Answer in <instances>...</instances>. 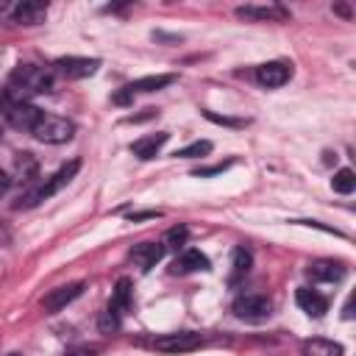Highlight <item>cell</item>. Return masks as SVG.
Masks as SVG:
<instances>
[{"label":"cell","mask_w":356,"mask_h":356,"mask_svg":"<svg viewBox=\"0 0 356 356\" xmlns=\"http://www.w3.org/2000/svg\"><path fill=\"white\" fill-rule=\"evenodd\" d=\"M53 89V70L36 67V64H17L8 75V100L11 103H28L33 95H44Z\"/></svg>","instance_id":"cell-1"},{"label":"cell","mask_w":356,"mask_h":356,"mask_svg":"<svg viewBox=\"0 0 356 356\" xmlns=\"http://www.w3.org/2000/svg\"><path fill=\"white\" fill-rule=\"evenodd\" d=\"M81 170V161L75 159V161H70V164H64L58 172H53L47 181H42V184H36V186H31L28 192H22L19 195V200L14 203V209H33V206H39L42 200H47V197H53L61 186H67L72 178H75V172Z\"/></svg>","instance_id":"cell-2"},{"label":"cell","mask_w":356,"mask_h":356,"mask_svg":"<svg viewBox=\"0 0 356 356\" xmlns=\"http://www.w3.org/2000/svg\"><path fill=\"white\" fill-rule=\"evenodd\" d=\"M31 134H33L39 142H44V145H61V142H70V139L75 136V125H72L67 117L42 114Z\"/></svg>","instance_id":"cell-3"},{"label":"cell","mask_w":356,"mask_h":356,"mask_svg":"<svg viewBox=\"0 0 356 356\" xmlns=\"http://www.w3.org/2000/svg\"><path fill=\"white\" fill-rule=\"evenodd\" d=\"M234 317L236 320H245V323H264L270 314H273V303L270 298L264 295H239L231 306Z\"/></svg>","instance_id":"cell-4"},{"label":"cell","mask_w":356,"mask_h":356,"mask_svg":"<svg viewBox=\"0 0 356 356\" xmlns=\"http://www.w3.org/2000/svg\"><path fill=\"white\" fill-rule=\"evenodd\" d=\"M203 345V334L197 331H178V334H164L153 339V348L159 353H189Z\"/></svg>","instance_id":"cell-5"},{"label":"cell","mask_w":356,"mask_h":356,"mask_svg":"<svg viewBox=\"0 0 356 356\" xmlns=\"http://www.w3.org/2000/svg\"><path fill=\"white\" fill-rule=\"evenodd\" d=\"M245 22H286L289 11L281 6H239L234 11Z\"/></svg>","instance_id":"cell-6"},{"label":"cell","mask_w":356,"mask_h":356,"mask_svg":"<svg viewBox=\"0 0 356 356\" xmlns=\"http://www.w3.org/2000/svg\"><path fill=\"white\" fill-rule=\"evenodd\" d=\"M53 67H56V72H61L64 78L75 81V78H89V75H95V72H97V67H100V61H97V58L67 56V58H58Z\"/></svg>","instance_id":"cell-7"},{"label":"cell","mask_w":356,"mask_h":356,"mask_svg":"<svg viewBox=\"0 0 356 356\" xmlns=\"http://www.w3.org/2000/svg\"><path fill=\"white\" fill-rule=\"evenodd\" d=\"M6 120L14 125V128H19V131H33V125L39 122V117L44 114V111H39L33 103H11L8 100V106H6Z\"/></svg>","instance_id":"cell-8"},{"label":"cell","mask_w":356,"mask_h":356,"mask_svg":"<svg viewBox=\"0 0 356 356\" xmlns=\"http://www.w3.org/2000/svg\"><path fill=\"white\" fill-rule=\"evenodd\" d=\"M81 292H83V281H72V284L56 286V289H50V292L42 298V309H44V312H61V309H64L67 303H72Z\"/></svg>","instance_id":"cell-9"},{"label":"cell","mask_w":356,"mask_h":356,"mask_svg":"<svg viewBox=\"0 0 356 356\" xmlns=\"http://www.w3.org/2000/svg\"><path fill=\"white\" fill-rule=\"evenodd\" d=\"M292 78V67L286 61H267L256 70V81L267 89H278Z\"/></svg>","instance_id":"cell-10"},{"label":"cell","mask_w":356,"mask_h":356,"mask_svg":"<svg viewBox=\"0 0 356 356\" xmlns=\"http://www.w3.org/2000/svg\"><path fill=\"white\" fill-rule=\"evenodd\" d=\"M197 270H211V261H209L206 253H200V250H195V248L181 250V256H178V259L172 261V267H170L172 275H186V273H197Z\"/></svg>","instance_id":"cell-11"},{"label":"cell","mask_w":356,"mask_h":356,"mask_svg":"<svg viewBox=\"0 0 356 356\" xmlns=\"http://www.w3.org/2000/svg\"><path fill=\"white\" fill-rule=\"evenodd\" d=\"M44 17H47V6L39 3V0H22V3L11 11V22L28 25V28H31V25H42Z\"/></svg>","instance_id":"cell-12"},{"label":"cell","mask_w":356,"mask_h":356,"mask_svg":"<svg viewBox=\"0 0 356 356\" xmlns=\"http://www.w3.org/2000/svg\"><path fill=\"white\" fill-rule=\"evenodd\" d=\"M306 273H309L312 281H320V284H334V281H342L345 278V267L339 261H331V259L312 261Z\"/></svg>","instance_id":"cell-13"},{"label":"cell","mask_w":356,"mask_h":356,"mask_svg":"<svg viewBox=\"0 0 356 356\" xmlns=\"http://www.w3.org/2000/svg\"><path fill=\"white\" fill-rule=\"evenodd\" d=\"M167 139H170V134H167V131H159V134L142 136V139H136V142L131 145V153H134L136 159H142V161L156 159V156H159V150L167 145Z\"/></svg>","instance_id":"cell-14"},{"label":"cell","mask_w":356,"mask_h":356,"mask_svg":"<svg viewBox=\"0 0 356 356\" xmlns=\"http://www.w3.org/2000/svg\"><path fill=\"white\" fill-rule=\"evenodd\" d=\"M295 300H298V306H300L309 317H323V314L328 312V300H325L320 292L309 289V286H300V289L295 292Z\"/></svg>","instance_id":"cell-15"},{"label":"cell","mask_w":356,"mask_h":356,"mask_svg":"<svg viewBox=\"0 0 356 356\" xmlns=\"http://www.w3.org/2000/svg\"><path fill=\"white\" fill-rule=\"evenodd\" d=\"M161 256H164V245H159V242H139V245L131 248V259H134L145 273H147Z\"/></svg>","instance_id":"cell-16"},{"label":"cell","mask_w":356,"mask_h":356,"mask_svg":"<svg viewBox=\"0 0 356 356\" xmlns=\"http://www.w3.org/2000/svg\"><path fill=\"white\" fill-rule=\"evenodd\" d=\"M106 309H111V312H117V314H122V312L131 309V278H120V281H117L114 295H111V300H108Z\"/></svg>","instance_id":"cell-17"},{"label":"cell","mask_w":356,"mask_h":356,"mask_svg":"<svg viewBox=\"0 0 356 356\" xmlns=\"http://www.w3.org/2000/svg\"><path fill=\"white\" fill-rule=\"evenodd\" d=\"M303 356H342V345L317 337V339L303 342Z\"/></svg>","instance_id":"cell-18"},{"label":"cell","mask_w":356,"mask_h":356,"mask_svg":"<svg viewBox=\"0 0 356 356\" xmlns=\"http://www.w3.org/2000/svg\"><path fill=\"white\" fill-rule=\"evenodd\" d=\"M175 81V75H147V78H139L134 83H128L125 89L134 95V92H156V89H164Z\"/></svg>","instance_id":"cell-19"},{"label":"cell","mask_w":356,"mask_h":356,"mask_svg":"<svg viewBox=\"0 0 356 356\" xmlns=\"http://www.w3.org/2000/svg\"><path fill=\"white\" fill-rule=\"evenodd\" d=\"M14 170H17V178L19 181H33L36 178V172H39V164H36V159H33V153H17V159H14Z\"/></svg>","instance_id":"cell-20"},{"label":"cell","mask_w":356,"mask_h":356,"mask_svg":"<svg viewBox=\"0 0 356 356\" xmlns=\"http://www.w3.org/2000/svg\"><path fill=\"white\" fill-rule=\"evenodd\" d=\"M331 189L339 192V195H350V192L356 189V175H353V170H348V167L337 170L334 178H331Z\"/></svg>","instance_id":"cell-21"},{"label":"cell","mask_w":356,"mask_h":356,"mask_svg":"<svg viewBox=\"0 0 356 356\" xmlns=\"http://www.w3.org/2000/svg\"><path fill=\"white\" fill-rule=\"evenodd\" d=\"M186 236H189V228L186 225H175L164 234V250H184L186 245Z\"/></svg>","instance_id":"cell-22"},{"label":"cell","mask_w":356,"mask_h":356,"mask_svg":"<svg viewBox=\"0 0 356 356\" xmlns=\"http://www.w3.org/2000/svg\"><path fill=\"white\" fill-rule=\"evenodd\" d=\"M209 153H211V142H209V139H197V142H192V145L175 150L178 159H197V156H209Z\"/></svg>","instance_id":"cell-23"},{"label":"cell","mask_w":356,"mask_h":356,"mask_svg":"<svg viewBox=\"0 0 356 356\" xmlns=\"http://www.w3.org/2000/svg\"><path fill=\"white\" fill-rule=\"evenodd\" d=\"M250 261H253V259H250V253H248L245 248H236V250H234V275H231V284L239 281L242 275H248Z\"/></svg>","instance_id":"cell-24"},{"label":"cell","mask_w":356,"mask_h":356,"mask_svg":"<svg viewBox=\"0 0 356 356\" xmlns=\"http://www.w3.org/2000/svg\"><path fill=\"white\" fill-rule=\"evenodd\" d=\"M120 320H122V314H117V312L106 309V312L100 314L97 325H100V331H103V334H111V331H117V328H120Z\"/></svg>","instance_id":"cell-25"},{"label":"cell","mask_w":356,"mask_h":356,"mask_svg":"<svg viewBox=\"0 0 356 356\" xmlns=\"http://www.w3.org/2000/svg\"><path fill=\"white\" fill-rule=\"evenodd\" d=\"M231 167V161H222V164H211V167H197L192 175H197V178H209V175H220L222 170H228Z\"/></svg>","instance_id":"cell-26"},{"label":"cell","mask_w":356,"mask_h":356,"mask_svg":"<svg viewBox=\"0 0 356 356\" xmlns=\"http://www.w3.org/2000/svg\"><path fill=\"white\" fill-rule=\"evenodd\" d=\"M206 114V120H211V122H220V125H231V128H242L245 125V120H231V117H220V114H214V111H203Z\"/></svg>","instance_id":"cell-27"},{"label":"cell","mask_w":356,"mask_h":356,"mask_svg":"<svg viewBox=\"0 0 356 356\" xmlns=\"http://www.w3.org/2000/svg\"><path fill=\"white\" fill-rule=\"evenodd\" d=\"M111 100H114V103H117V106H128V103H131V100H134V95H131V92H128V89H120V92H117V95H114V97H111Z\"/></svg>","instance_id":"cell-28"},{"label":"cell","mask_w":356,"mask_h":356,"mask_svg":"<svg viewBox=\"0 0 356 356\" xmlns=\"http://www.w3.org/2000/svg\"><path fill=\"white\" fill-rule=\"evenodd\" d=\"M153 217H161V211H134L131 220L139 222V220H153Z\"/></svg>","instance_id":"cell-29"},{"label":"cell","mask_w":356,"mask_h":356,"mask_svg":"<svg viewBox=\"0 0 356 356\" xmlns=\"http://www.w3.org/2000/svg\"><path fill=\"white\" fill-rule=\"evenodd\" d=\"M156 114H159L156 108H145V114H134V117H128V122H142V120H150Z\"/></svg>","instance_id":"cell-30"},{"label":"cell","mask_w":356,"mask_h":356,"mask_svg":"<svg viewBox=\"0 0 356 356\" xmlns=\"http://www.w3.org/2000/svg\"><path fill=\"white\" fill-rule=\"evenodd\" d=\"M8 186H11V178H8V175H6L3 170H0V197H3L6 192H8Z\"/></svg>","instance_id":"cell-31"},{"label":"cell","mask_w":356,"mask_h":356,"mask_svg":"<svg viewBox=\"0 0 356 356\" xmlns=\"http://www.w3.org/2000/svg\"><path fill=\"white\" fill-rule=\"evenodd\" d=\"M6 106H8V95L6 89H0V111H6Z\"/></svg>","instance_id":"cell-32"},{"label":"cell","mask_w":356,"mask_h":356,"mask_svg":"<svg viewBox=\"0 0 356 356\" xmlns=\"http://www.w3.org/2000/svg\"><path fill=\"white\" fill-rule=\"evenodd\" d=\"M334 11H339V14H342V17H350V11H348V8H345V6H334Z\"/></svg>","instance_id":"cell-33"},{"label":"cell","mask_w":356,"mask_h":356,"mask_svg":"<svg viewBox=\"0 0 356 356\" xmlns=\"http://www.w3.org/2000/svg\"><path fill=\"white\" fill-rule=\"evenodd\" d=\"M72 356H92V350H75Z\"/></svg>","instance_id":"cell-34"},{"label":"cell","mask_w":356,"mask_h":356,"mask_svg":"<svg viewBox=\"0 0 356 356\" xmlns=\"http://www.w3.org/2000/svg\"><path fill=\"white\" fill-rule=\"evenodd\" d=\"M8 8V0H0V11H6Z\"/></svg>","instance_id":"cell-35"},{"label":"cell","mask_w":356,"mask_h":356,"mask_svg":"<svg viewBox=\"0 0 356 356\" xmlns=\"http://www.w3.org/2000/svg\"><path fill=\"white\" fill-rule=\"evenodd\" d=\"M8 356H19V353H8Z\"/></svg>","instance_id":"cell-36"}]
</instances>
